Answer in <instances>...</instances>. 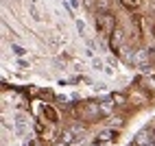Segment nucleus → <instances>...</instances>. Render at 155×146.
I'll list each match as a JSON object with an SVG mask.
<instances>
[{"instance_id": "7ed1b4c3", "label": "nucleus", "mask_w": 155, "mask_h": 146, "mask_svg": "<svg viewBox=\"0 0 155 146\" xmlns=\"http://www.w3.org/2000/svg\"><path fill=\"white\" fill-rule=\"evenodd\" d=\"M98 109H101V116H111L114 105H111V100H103V102H98Z\"/></svg>"}, {"instance_id": "20e7f679", "label": "nucleus", "mask_w": 155, "mask_h": 146, "mask_svg": "<svg viewBox=\"0 0 155 146\" xmlns=\"http://www.w3.org/2000/svg\"><path fill=\"white\" fill-rule=\"evenodd\" d=\"M114 138H116V133H114V131H103V133L98 135V138L94 140V144H101V142H109V140H114Z\"/></svg>"}, {"instance_id": "6e6552de", "label": "nucleus", "mask_w": 155, "mask_h": 146, "mask_svg": "<svg viewBox=\"0 0 155 146\" xmlns=\"http://www.w3.org/2000/svg\"><path fill=\"white\" fill-rule=\"evenodd\" d=\"M70 131L74 133V135H77V140H79L81 135H83V131H85V129H83V124H72V127H70Z\"/></svg>"}, {"instance_id": "423d86ee", "label": "nucleus", "mask_w": 155, "mask_h": 146, "mask_svg": "<svg viewBox=\"0 0 155 146\" xmlns=\"http://www.w3.org/2000/svg\"><path fill=\"white\" fill-rule=\"evenodd\" d=\"M74 140H77V135H74V133H72L70 129H68V131H66L64 135H61V144H64V146H66V144H72V142H74Z\"/></svg>"}, {"instance_id": "9b49d317", "label": "nucleus", "mask_w": 155, "mask_h": 146, "mask_svg": "<svg viewBox=\"0 0 155 146\" xmlns=\"http://www.w3.org/2000/svg\"><path fill=\"white\" fill-rule=\"evenodd\" d=\"M77 26H79V33H83V31H85V26H83V22H81V20L77 22Z\"/></svg>"}, {"instance_id": "0eeeda50", "label": "nucleus", "mask_w": 155, "mask_h": 146, "mask_svg": "<svg viewBox=\"0 0 155 146\" xmlns=\"http://www.w3.org/2000/svg\"><path fill=\"white\" fill-rule=\"evenodd\" d=\"M15 127H18L15 131H18L20 135H22V133H26V127H28V124H26V120H24L22 116H18V120H15Z\"/></svg>"}, {"instance_id": "1a4fd4ad", "label": "nucleus", "mask_w": 155, "mask_h": 146, "mask_svg": "<svg viewBox=\"0 0 155 146\" xmlns=\"http://www.w3.org/2000/svg\"><path fill=\"white\" fill-rule=\"evenodd\" d=\"M13 53H15V55H24V48H20V46H13Z\"/></svg>"}, {"instance_id": "39448f33", "label": "nucleus", "mask_w": 155, "mask_h": 146, "mask_svg": "<svg viewBox=\"0 0 155 146\" xmlns=\"http://www.w3.org/2000/svg\"><path fill=\"white\" fill-rule=\"evenodd\" d=\"M111 44L116 46V48H120V46H122V31H120V28L114 31V35H111Z\"/></svg>"}, {"instance_id": "f257e3e1", "label": "nucleus", "mask_w": 155, "mask_h": 146, "mask_svg": "<svg viewBox=\"0 0 155 146\" xmlns=\"http://www.w3.org/2000/svg\"><path fill=\"white\" fill-rule=\"evenodd\" d=\"M136 146H155L153 135H151L149 129H142V131L136 135Z\"/></svg>"}, {"instance_id": "9d476101", "label": "nucleus", "mask_w": 155, "mask_h": 146, "mask_svg": "<svg viewBox=\"0 0 155 146\" xmlns=\"http://www.w3.org/2000/svg\"><path fill=\"white\" fill-rule=\"evenodd\" d=\"M98 7H101V9H107L109 2H107V0H98Z\"/></svg>"}, {"instance_id": "f03ea898", "label": "nucleus", "mask_w": 155, "mask_h": 146, "mask_svg": "<svg viewBox=\"0 0 155 146\" xmlns=\"http://www.w3.org/2000/svg\"><path fill=\"white\" fill-rule=\"evenodd\" d=\"M98 22H101V28L105 31V33H114V15H105V13H101L98 15Z\"/></svg>"}]
</instances>
